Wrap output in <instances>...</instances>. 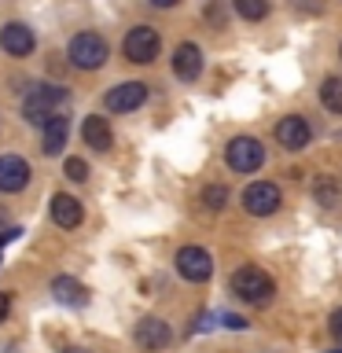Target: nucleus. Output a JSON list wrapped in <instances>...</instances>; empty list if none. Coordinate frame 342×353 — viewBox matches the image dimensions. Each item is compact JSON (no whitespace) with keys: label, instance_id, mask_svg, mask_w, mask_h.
Masks as SVG:
<instances>
[{"label":"nucleus","instance_id":"f257e3e1","mask_svg":"<svg viewBox=\"0 0 342 353\" xmlns=\"http://www.w3.org/2000/svg\"><path fill=\"white\" fill-rule=\"evenodd\" d=\"M232 294L243 298L247 305H269L272 294H276V283L265 269H258V265H243V269L232 272Z\"/></svg>","mask_w":342,"mask_h":353},{"label":"nucleus","instance_id":"f03ea898","mask_svg":"<svg viewBox=\"0 0 342 353\" xmlns=\"http://www.w3.org/2000/svg\"><path fill=\"white\" fill-rule=\"evenodd\" d=\"M70 63L77 70H99L107 63V41L99 33H77L70 41Z\"/></svg>","mask_w":342,"mask_h":353},{"label":"nucleus","instance_id":"7ed1b4c3","mask_svg":"<svg viewBox=\"0 0 342 353\" xmlns=\"http://www.w3.org/2000/svg\"><path fill=\"white\" fill-rule=\"evenodd\" d=\"M63 99H66L63 88L41 85V88H33V92L26 96V103H22V114H26L30 121H37V125H44L48 118H55V107H59Z\"/></svg>","mask_w":342,"mask_h":353},{"label":"nucleus","instance_id":"20e7f679","mask_svg":"<svg viewBox=\"0 0 342 353\" xmlns=\"http://www.w3.org/2000/svg\"><path fill=\"white\" fill-rule=\"evenodd\" d=\"M225 159L236 173H254V170H261V162H265V148L254 137H236L225 148Z\"/></svg>","mask_w":342,"mask_h":353},{"label":"nucleus","instance_id":"39448f33","mask_svg":"<svg viewBox=\"0 0 342 353\" xmlns=\"http://www.w3.org/2000/svg\"><path fill=\"white\" fill-rule=\"evenodd\" d=\"M159 48H162V37H159V30H154V26L129 30L125 44H121V52H125L129 63H151L154 55H159Z\"/></svg>","mask_w":342,"mask_h":353},{"label":"nucleus","instance_id":"423d86ee","mask_svg":"<svg viewBox=\"0 0 342 353\" xmlns=\"http://www.w3.org/2000/svg\"><path fill=\"white\" fill-rule=\"evenodd\" d=\"M177 272L184 276L188 283H206L214 276V258L203 247H181L177 250Z\"/></svg>","mask_w":342,"mask_h":353},{"label":"nucleus","instance_id":"0eeeda50","mask_svg":"<svg viewBox=\"0 0 342 353\" xmlns=\"http://www.w3.org/2000/svg\"><path fill=\"white\" fill-rule=\"evenodd\" d=\"M280 203H283L280 188L269 184V181H258V184H250L247 192H243V210H247V214H254V217L276 214V210H280Z\"/></svg>","mask_w":342,"mask_h":353},{"label":"nucleus","instance_id":"6e6552de","mask_svg":"<svg viewBox=\"0 0 342 353\" xmlns=\"http://www.w3.org/2000/svg\"><path fill=\"white\" fill-rule=\"evenodd\" d=\"M276 140L291 151H302L305 143L313 140V129H309V121L302 114H287V118L276 121Z\"/></svg>","mask_w":342,"mask_h":353},{"label":"nucleus","instance_id":"1a4fd4ad","mask_svg":"<svg viewBox=\"0 0 342 353\" xmlns=\"http://www.w3.org/2000/svg\"><path fill=\"white\" fill-rule=\"evenodd\" d=\"M33 30L26 26V22H8L4 30H0V48H4L8 55H15V59H22V55L33 52Z\"/></svg>","mask_w":342,"mask_h":353},{"label":"nucleus","instance_id":"9d476101","mask_svg":"<svg viewBox=\"0 0 342 353\" xmlns=\"http://www.w3.org/2000/svg\"><path fill=\"white\" fill-rule=\"evenodd\" d=\"M30 184V165L19 154H0V192H22Z\"/></svg>","mask_w":342,"mask_h":353},{"label":"nucleus","instance_id":"9b49d317","mask_svg":"<svg viewBox=\"0 0 342 353\" xmlns=\"http://www.w3.org/2000/svg\"><path fill=\"white\" fill-rule=\"evenodd\" d=\"M170 339H173V331L159 316H143L137 324V342L143 350H165V346H170Z\"/></svg>","mask_w":342,"mask_h":353},{"label":"nucleus","instance_id":"f8f14e48","mask_svg":"<svg viewBox=\"0 0 342 353\" xmlns=\"http://www.w3.org/2000/svg\"><path fill=\"white\" fill-rule=\"evenodd\" d=\"M143 99H148V85L143 81H125V85H114L107 92V107L110 110H137Z\"/></svg>","mask_w":342,"mask_h":353},{"label":"nucleus","instance_id":"ddd939ff","mask_svg":"<svg viewBox=\"0 0 342 353\" xmlns=\"http://www.w3.org/2000/svg\"><path fill=\"white\" fill-rule=\"evenodd\" d=\"M173 74L181 77V81H195L199 74H203V52H199V44H181V48L173 52Z\"/></svg>","mask_w":342,"mask_h":353},{"label":"nucleus","instance_id":"4468645a","mask_svg":"<svg viewBox=\"0 0 342 353\" xmlns=\"http://www.w3.org/2000/svg\"><path fill=\"white\" fill-rule=\"evenodd\" d=\"M81 217H85V210H81V203H77L74 195L59 192L52 199V221L59 228H77V225H81Z\"/></svg>","mask_w":342,"mask_h":353},{"label":"nucleus","instance_id":"2eb2a0df","mask_svg":"<svg viewBox=\"0 0 342 353\" xmlns=\"http://www.w3.org/2000/svg\"><path fill=\"white\" fill-rule=\"evenodd\" d=\"M81 137H85L88 148H96V151H110V148H114V132H110V121H107V118H99V114L85 118Z\"/></svg>","mask_w":342,"mask_h":353},{"label":"nucleus","instance_id":"dca6fc26","mask_svg":"<svg viewBox=\"0 0 342 353\" xmlns=\"http://www.w3.org/2000/svg\"><path fill=\"white\" fill-rule=\"evenodd\" d=\"M41 137H44V154H59L66 148V137H70V121H66L63 114L48 118L41 125Z\"/></svg>","mask_w":342,"mask_h":353},{"label":"nucleus","instance_id":"f3484780","mask_svg":"<svg viewBox=\"0 0 342 353\" xmlns=\"http://www.w3.org/2000/svg\"><path fill=\"white\" fill-rule=\"evenodd\" d=\"M52 294L59 298L63 305H85L88 302L85 283H77L74 276H55V280H52Z\"/></svg>","mask_w":342,"mask_h":353},{"label":"nucleus","instance_id":"a211bd4d","mask_svg":"<svg viewBox=\"0 0 342 353\" xmlns=\"http://www.w3.org/2000/svg\"><path fill=\"white\" fill-rule=\"evenodd\" d=\"M320 103H324V110H331V114H342V77H328V81L320 85Z\"/></svg>","mask_w":342,"mask_h":353},{"label":"nucleus","instance_id":"6ab92c4d","mask_svg":"<svg viewBox=\"0 0 342 353\" xmlns=\"http://www.w3.org/2000/svg\"><path fill=\"white\" fill-rule=\"evenodd\" d=\"M236 4V11L247 22H261L265 15H269V0H232Z\"/></svg>","mask_w":342,"mask_h":353},{"label":"nucleus","instance_id":"aec40b11","mask_svg":"<svg viewBox=\"0 0 342 353\" xmlns=\"http://www.w3.org/2000/svg\"><path fill=\"white\" fill-rule=\"evenodd\" d=\"M225 199H228V192H225L221 184H210L206 192H203V203H206L210 210H221V206H225Z\"/></svg>","mask_w":342,"mask_h":353},{"label":"nucleus","instance_id":"412c9836","mask_svg":"<svg viewBox=\"0 0 342 353\" xmlns=\"http://www.w3.org/2000/svg\"><path fill=\"white\" fill-rule=\"evenodd\" d=\"M63 173L70 176V181H88V165L81 159H66L63 162Z\"/></svg>","mask_w":342,"mask_h":353},{"label":"nucleus","instance_id":"4be33fe9","mask_svg":"<svg viewBox=\"0 0 342 353\" xmlns=\"http://www.w3.org/2000/svg\"><path fill=\"white\" fill-rule=\"evenodd\" d=\"M316 195H320V203H324V206H335L339 203V188H331L328 181L316 184Z\"/></svg>","mask_w":342,"mask_h":353},{"label":"nucleus","instance_id":"5701e85b","mask_svg":"<svg viewBox=\"0 0 342 353\" xmlns=\"http://www.w3.org/2000/svg\"><path fill=\"white\" fill-rule=\"evenodd\" d=\"M331 335L342 342V309H335V313H331Z\"/></svg>","mask_w":342,"mask_h":353},{"label":"nucleus","instance_id":"b1692460","mask_svg":"<svg viewBox=\"0 0 342 353\" xmlns=\"http://www.w3.org/2000/svg\"><path fill=\"white\" fill-rule=\"evenodd\" d=\"M8 309H11V298H8L4 291H0V320H4V316H8Z\"/></svg>","mask_w":342,"mask_h":353},{"label":"nucleus","instance_id":"393cba45","mask_svg":"<svg viewBox=\"0 0 342 353\" xmlns=\"http://www.w3.org/2000/svg\"><path fill=\"white\" fill-rule=\"evenodd\" d=\"M154 8H173V4H181V0H151Z\"/></svg>","mask_w":342,"mask_h":353},{"label":"nucleus","instance_id":"a878e982","mask_svg":"<svg viewBox=\"0 0 342 353\" xmlns=\"http://www.w3.org/2000/svg\"><path fill=\"white\" fill-rule=\"evenodd\" d=\"M4 232H8V228H4V210H0V236H4Z\"/></svg>","mask_w":342,"mask_h":353},{"label":"nucleus","instance_id":"bb28decb","mask_svg":"<svg viewBox=\"0 0 342 353\" xmlns=\"http://www.w3.org/2000/svg\"><path fill=\"white\" fill-rule=\"evenodd\" d=\"M66 353H88V350H66Z\"/></svg>","mask_w":342,"mask_h":353},{"label":"nucleus","instance_id":"cd10ccee","mask_svg":"<svg viewBox=\"0 0 342 353\" xmlns=\"http://www.w3.org/2000/svg\"><path fill=\"white\" fill-rule=\"evenodd\" d=\"M339 353H342V350H339Z\"/></svg>","mask_w":342,"mask_h":353}]
</instances>
